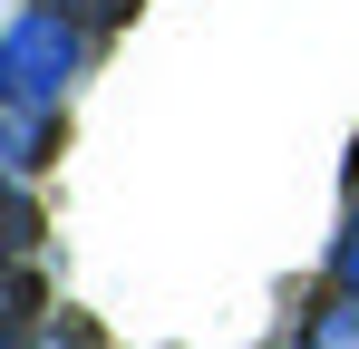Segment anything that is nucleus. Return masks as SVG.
<instances>
[{
  "instance_id": "1",
  "label": "nucleus",
  "mask_w": 359,
  "mask_h": 349,
  "mask_svg": "<svg viewBox=\"0 0 359 349\" xmlns=\"http://www.w3.org/2000/svg\"><path fill=\"white\" fill-rule=\"evenodd\" d=\"M68 68H78V20H68V10H29V20L0 29V97H20V107H59Z\"/></svg>"
},
{
  "instance_id": "2",
  "label": "nucleus",
  "mask_w": 359,
  "mask_h": 349,
  "mask_svg": "<svg viewBox=\"0 0 359 349\" xmlns=\"http://www.w3.org/2000/svg\"><path fill=\"white\" fill-rule=\"evenodd\" d=\"M49 126H59V107L0 97V174H29V165H39V156H49Z\"/></svg>"
},
{
  "instance_id": "3",
  "label": "nucleus",
  "mask_w": 359,
  "mask_h": 349,
  "mask_svg": "<svg viewBox=\"0 0 359 349\" xmlns=\"http://www.w3.org/2000/svg\"><path fill=\"white\" fill-rule=\"evenodd\" d=\"M29 242H39V204L0 174V262H29Z\"/></svg>"
},
{
  "instance_id": "4",
  "label": "nucleus",
  "mask_w": 359,
  "mask_h": 349,
  "mask_svg": "<svg viewBox=\"0 0 359 349\" xmlns=\"http://www.w3.org/2000/svg\"><path fill=\"white\" fill-rule=\"evenodd\" d=\"M39 320V282H29V262H0V349L20 340Z\"/></svg>"
},
{
  "instance_id": "5",
  "label": "nucleus",
  "mask_w": 359,
  "mask_h": 349,
  "mask_svg": "<svg viewBox=\"0 0 359 349\" xmlns=\"http://www.w3.org/2000/svg\"><path fill=\"white\" fill-rule=\"evenodd\" d=\"M49 10H68V20H88V29H117L136 0H49Z\"/></svg>"
},
{
  "instance_id": "6",
  "label": "nucleus",
  "mask_w": 359,
  "mask_h": 349,
  "mask_svg": "<svg viewBox=\"0 0 359 349\" xmlns=\"http://www.w3.org/2000/svg\"><path fill=\"white\" fill-rule=\"evenodd\" d=\"M340 282H350V291H359V242H350V252H340Z\"/></svg>"
}]
</instances>
